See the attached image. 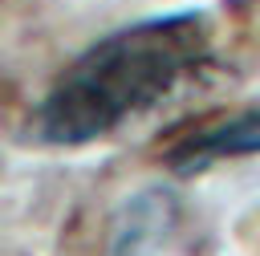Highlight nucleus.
<instances>
[{
  "label": "nucleus",
  "mask_w": 260,
  "mask_h": 256,
  "mask_svg": "<svg viewBox=\"0 0 260 256\" xmlns=\"http://www.w3.org/2000/svg\"><path fill=\"white\" fill-rule=\"evenodd\" d=\"M211 57V20L203 8L130 20L81 57H73L28 118L45 146H85L154 110L191 69Z\"/></svg>",
  "instance_id": "f257e3e1"
},
{
  "label": "nucleus",
  "mask_w": 260,
  "mask_h": 256,
  "mask_svg": "<svg viewBox=\"0 0 260 256\" xmlns=\"http://www.w3.org/2000/svg\"><path fill=\"white\" fill-rule=\"evenodd\" d=\"M240 154H260V110H240L219 118L215 126L183 134L162 158L175 175H199L211 163L240 158Z\"/></svg>",
  "instance_id": "f03ea898"
},
{
  "label": "nucleus",
  "mask_w": 260,
  "mask_h": 256,
  "mask_svg": "<svg viewBox=\"0 0 260 256\" xmlns=\"http://www.w3.org/2000/svg\"><path fill=\"white\" fill-rule=\"evenodd\" d=\"M171 223H175V195L167 187H142L118 207L106 256H154Z\"/></svg>",
  "instance_id": "7ed1b4c3"
}]
</instances>
